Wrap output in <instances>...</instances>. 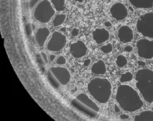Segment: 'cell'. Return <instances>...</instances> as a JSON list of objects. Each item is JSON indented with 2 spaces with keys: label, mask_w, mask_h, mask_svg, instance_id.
Returning a JSON list of instances; mask_svg holds the SVG:
<instances>
[{
  "label": "cell",
  "mask_w": 153,
  "mask_h": 121,
  "mask_svg": "<svg viewBox=\"0 0 153 121\" xmlns=\"http://www.w3.org/2000/svg\"><path fill=\"white\" fill-rule=\"evenodd\" d=\"M116 101L125 111L134 112L143 106V101L138 93L128 84H120L116 93Z\"/></svg>",
  "instance_id": "6da1fadb"
},
{
  "label": "cell",
  "mask_w": 153,
  "mask_h": 121,
  "mask_svg": "<svg viewBox=\"0 0 153 121\" xmlns=\"http://www.w3.org/2000/svg\"><path fill=\"white\" fill-rule=\"evenodd\" d=\"M89 94L101 104L108 102L113 93L111 82L106 78H97L91 80L87 86Z\"/></svg>",
  "instance_id": "7a4b0ae2"
},
{
  "label": "cell",
  "mask_w": 153,
  "mask_h": 121,
  "mask_svg": "<svg viewBox=\"0 0 153 121\" xmlns=\"http://www.w3.org/2000/svg\"><path fill=\"white\" fill-rule=\"evenodd\" d=\"M136 87L146 102L153 103V70L141 69L135 75Z\"/></svg>",
  "instance_id": "3957f363"
},
{
  "label": "cell",
  "mask_w": 153,
  "mask_h": 121,
  "mask_svg": "<svg viewBox=\"0 0 153 121\" xmlns=\"http://www.w3.org/2000/svg\"><path fill=\"white\" fill-rule=\"evenodd\" d=\"M71 105L77 111L89 118H96L100 108L86 93H80L71 100Z\"/></svg>",
  "instance_id": "277c9868"
},
{
  "label": "cell",
  "mask_w": 153,
  "mask_h": 121,
  "mask_svg": "<svg viewBox=\"0 0 153 121\" xmlns=\"http://www.w3.org/2000/svg\"><path fill=\"white\" fill-rule=\"evenodd\" d=\"M47 78L53 88L58 90L61 86H65L71 81L68 69L62 66H52L47 73Z\"/></svg>",
  "instance_id": "5b68a950"
},
{
  "label": "cell",
  "mask_w": 153,
  "mask_h": 121,
  "mask_svg": "<svg viewBox=\"0 0 153 121\" xmlns=\"http://www.w3.org/2000/svg\"><path fill=\"white\" fill-rule=\"evenodd\" d=\"M54 14L55 9L49 0L41 1L34 11V17L35 20L42 23H47L51 21Z\"/></svg>",
  "instance_id": "8992f818"
},
{
  "label": "cell",
  "mask_w": 153,
  "mask_h": 121,
  "mask_svg": "<svg viewBox=\"0 0 153 121\" xmlns=\"http://www.w3.org/2000/svg\"><path fill=\"white\" fill-rule=\"evenodd\" d=\"M136 28L143 36L153 39V11H148L140 16Z\"/></svg>",
  "instance_id": "52a82bcc"
},
{
  "label": "cell",
  "mask_w": 153,
  "mask_h": 121,
  "mask_svg": "<svg viewBox=\"0 0 153 121\" xmlns=\"http://www.w3.org/2000/svg\"><path fill=\"white\" fill-rule=\"evenodd\" d=\"M67 45V37L62 32L56 31L53 32L52 36L49 40L47 48L51 52H59L62 51Z\"/></svg>",
  "instance_id": "ba28073f"
},
{
  "label": "cell",
  "mask_w": 153,
  "mask_h": 121,
  "mask_svg": "<svg viewBox=\"0 0 153 121\" xmlns=\"http://www.w3.org/2000/svg\"><path fill=\"white\" fill-rule=\"evenodd\" d=\"M137 54L146 60L153 59V41L149 38H141L137 42Z\"/></svg>",
  "instance_id": "9c48e42d"
},
{
  "label": "cell",
  "mask_w": 153,
  "mask_h": 121,
  "mask_svg": "<svg viewBox=\"0 0 153 121\" xmlns=\"http://www.w3.org/2000/svg\"><path fill=\"white\" fill-rule=\"evenodd\" d=\"M110 12L112 17L118 21L125 20L128 14L127 7L122 2H117L113 4L110 8Z\"/></svg>",
  "instance_id": "30bf717a"
},
{
  "label": "cell",
  "mask_w": 153,
  "mask_h": 121,
  "mask_svg": "<svg viewBox=\"0 0 153 121\" xmlns=\"http://www.w3.org/2000/svg\"><path fill=\"white\" fill-rule=\"evenodd\" d=\"M88 48L86 44L82 41L74 42L70 46V53L72 57L76 59H80L85 57L87 54Z\"/></svg>",
  "instance_id": "8fae6325"
},
{
  "label": "cell",
  "mask_w": 153,
  "mask_h": 121,
  "mask_svg": "<svg viewBox=\"0 0 153 121\" xmlns=\"http://www.w3.org/2000/svg\"><path fill=\"white\" fill-rule=\"evenodd\" d=\"M118 38L121 42L127 44L131 42L134 38V32L128 26H122L118 30Z\"/></svg>",
  "instance_id": "7c38bea8"
},
{
  "label": "cell",
  "mask_w": 153,
  "mask_h": 121,
  "mask_svg": "<svg viewBox=\"0 0 153 121\" xmlns=\"http://www.w3.org/2000/svg\"><path fill=\"white\" fill-rule=\"evenodd\" d=\"M92 38L98 45H100L110 38V32L104 28H98L92 32Z\"/></svg>",
  "instance_id": "4fadbf2b"
},
{
  "label": "cell",
  "mask_w": 153,
  "mask_h": 121,
  "mask_svg": "<svg viewBox=\"0 0 153 121\" xmlns=\"http://www.w3.org/2000/svg\"><path fill=\"white\" fill-rule=\"evenodd\" d=\"M51 35V31L47 27H41L35 32V38L37 45L39 47H43L45 45L47 39Z\"/></svg>",
  "instance_id": "5bb4252c"
},
{
  "label": "cell",
  "mask_w": 153,
  "mask_h": 121,
  "mask_svg": "<svg viewBox=\"0 0 153 121\" xmlns=\"http://www.w3.org/2000/svg\"><path fill=\"white\" fill-rule=\"evenodd\" d=\"M129 2L138 9H153V0H129Z\"/></svg>",
  "instance_id": "9a60e30c"
},
{
  "label": "cell",
  "mask_w": 153,
  "mask_h": 121,
  "mask_svg": "<svg viewBox=\"0 0 153 121\" xmlns=\"http://www.w3.org/2000/svg\"><path fill=\"white\" fill-rule=\"evenodd\" d=\"M91 72L97 75H104L107 72V68L104 60H99L95 62L91 68Z\"/></svg>",
  "instance_id": "2e32d148"
},
{
  "label": "cell",
  "mask_w": 153,
  "mask_h": 121,
  "mask_svg": "<svg viewBox=\"0 0 153 121\" xmlns=\"http://www.w3.org/2000/svg\"><path fill=\"white\" fill-rule=\"evenodd\" d=\"M134 120H153V111H143L134 117Z\"/></svg>",
  "instance_id": "e0dca14e"
},
{
  "label": "cell",
  "mask_w": 153,
  "mask_h": 121,
  "mask_svg": "<svg viewBox=\"0 0 153 121\" xmlns=\"http://www.w3.org/2000/svg\"><path fill=\"white\" fill-rule=\"evenodd\" d=\"M51 2L56 11L61 12L65 10V0H51Z\"/></svg>",
  "instance_id": "ac0fdd59"
},
{
  "label": "cell",
  "mask_w": 153,
  "mask_h": 121,
  "mask_svg": "<svg viewBox=\"0 0 153 121\" xmlns=\"http://www.w3.org/2000/svg\"><path fill=\"white\" fill-rule=\"evenodd\" d=\"M66 19V14H58L55 16L53 20V25L55 27L61 26L65 22Z\"/></svg>",
  "instance_id": "d6986e66"
},
{
  "label": "cell",
  "mask_w": 153,
  "mask_h": 121,
  "mask_svg": "<svg viewBox=\"0 0 153 121\" xmlns=\"http://www.w3.org/2000/svg\"><path fill=\"white\" fill-rule=\"evenodd\" d=\"M128 63V60L124 55H119L117 57V60H116V64L118 66L119 68H124L125 66L127 65Z\"/></svg>",
  "instance_id": "ffe728a7"
},
{
  "label": "cell",
  "mask_w": 153,
  "mask_h": 121,
  "mask_svg": "<svg viewBox=\"0 0 153 121\" xmlns=\"http://www.w3.org/2000/svg\"><path fill=\"white\" fill-rule=\"evenodd\" d=\"M134 78V75L131 72H126L123 73V75L120 76V81L121 83H126V82L131 81Z\"/></svg>",
  "instance_id": "44dd1931"
},
{
  "label": "cell",
  "mask_w": 153,
  "mask_h": 121,
  "mask_svg": "<svg viewBox=\"0 0 153 121\" xmlns=\"http://www.w3.org/2000/svg\"><path fill=\"white\" fill-rule=\"evenodd\" d=\"M113 46L111 43H107L106 45H103V46L101 47V51H102L104 54H110L113 51Z\"/></svg>",
  "instance_id": "7402d4cb"
},
{
  "label": "cell",
  "mask_w": 153,
  "mask_h": 121,
  "mask_svg": "<svg viewBox=\"0 0 153 121\" xmlns=\"http://www.w3.org/2000/svg\"><path fill=\"white\" fill-rule=\"evenodd\" d=\"M66 63H67V60L64 56H59L56 60V63L59 66H64L66 64Z\"/></svg>",
  "instance_id": "603a6c76"
},
{
  "label": "cell",
  "mask_w": 153,
  "mask_h": 121,
  "mask_svg": "<svg viewBox=\"0 0 153 121\" xmlns=\"http://www.w3.org/2000/svg\"><path fill=\"white\" fill-rule=\"evenodd\" d=\"M32 30H33V29H32V26L31 23H29L25 26V31H26V35H27V36L31 35V34H32Z\"/></svg>",
  "instance_id": "cb8c5ba5"
},
{
  "label": "cell",
  "mask_w": 153,
  "mask_h": 121,
  "mask_svg": "<svg viewBox=\"0 0 153 121\" xmlns=\"http://www.w3.org/2000/svg\"><path fill=\"white\" fill-rule=\"evenodd\" d=\"M80 33V30L77 28H74L71 31V36L72 37H76L79 35Z\"/></svg>",
  "instance_id": "d4e9b609"
},
{
  "label": "cell",
  "mask_w": 153,
  "mask_h": 121,
  "mask_svg": "<svg viewBox=\"0 0 153 121\" xmlns=\"http://www.w3.org/2000/svg\"><path fill=\"white\" fill-rule=\"evenodd\" d=\"M41 55H42V59H43V60H44V62H45V64H48V56H47V54H45V52H41Z\"/></svg>",
  "instance_id": "484cf974"
},
{
  "label": "cell",
  "mask_w": 153,
  "mask_h": 121,
  "mask_svg": "<svg viewBox=\"0 0 153 121\" xmlns=\"http://www.w3.org/2000/svg\"><path fill=\"white\" fill-rule=\"evenodd\" d=\"M38 2V0H30V2H29V8H32Z\"/></svg>",
  "instance_id": "4316f807"
},
{
  "label": "cell",
  "mask_w": 153,
  "mask_h": 121,
  "mask_svg": "<svg viewBox=\"0 0 153 121\" xmlns=\"http://www.w3.org/2000/svg\"><path fill=\"white\" fill-rule=\"evenodd\" d=\"M120 120H128L129 118H130V117H129L128 114H123L120 115Z\"/></svg>",
  "instance_id": "83f0119b"
},
{
  "label": "cell",
  "mask_w": 153,
  "mask_h": 121,
  "mask_svg": "<svg viewBox=\"0 0 153 121\" xmlns=\"http://www.w3.org/2000/svg\"><path fill=\"white\" fill-rule=\"evenodd\" d=\"M91 64V59H86V60H84V62H83V66L84 67H87V66H89V65Z\"/></svg>",
  "instance_id": "f1b7e54d"
},
{
  "label": "cell",
  "mask_w": 153,
  "mask_h": 121,
  "mask_svg": "<svg viewBox=\"0 0 153 121\" xmlns=\"http://www.w3.org/2000/svg\"><path fill=\"white\" fill-rule=\"evenodd\" d=\"M125 51L128 53H130L133 51V47L131 46V45H127V46L125 47Z\"/></svg>",
  "instance_id": "f546056e"
},
{
  "label": "cell",
  "mask_w": 153,
  "mask_h": 121,
  "mask_svg": "<svg viewBox=\"0 0 153 121\" xmlns=\"http://www.w3.org/2000/svg\"><path fill=\"white\" fill-rule=\"evenodd\" d=\"M120 111H121V109H120V106H118V105L117 104H115L114 105V111L116 112V113H120Z\"/></svg>",
  "instance_id": "4dcf8cb0"
},
{
  "label": "cell",
  "mask_w": 153,
  "mask_h": 121,
  "mask_svg": "<svg viewBox=\"0 0 153 121\" xmlns=\"http://www.w3.org/2000/svg\"><path fill=\"white\" fill-rule=\"evenodd\" d=\"M56 55L55 54H51V55H50V57H49V60L51 62H53V61H54V60H56Z\"/></svg>",
  "instance_id": "1f68e13d"
},
{
  "label": "cell",
  "mask_w": 153,
  "mask_h": 121,
  "mask_svg": "<svg viewBox=\"0 0 153 121\" xmlns=\"http://www.w3.org/2000/svg\"><path fill=\"white\" fill-rule=\"evenodd\" d=\"M104 26H106V27H110V26H112V23H110V21H105L104 23Z\"/></svg>",
  "instance_id": "d6a6232c"
},
{
  "label": "cell",
  "mask_w": 153,
  "mask_h": 121,
  "mask_svg": "<svg viewBox=\"0 0 153 121\" xmlns=\"http://www.w3.org/2000/svg\"><path fill=\"white\" fill-rule=\"evenodd\" d=\"M138 65H139L140 66H145L146 63L144 61H142V60H139V61H138Z\"/></svg>",
  "instance_id": "836d02e7"
},
{
  "label": "cell",
  "mask_w": 153,
  "mask_h": 121,
  "mask_svg": "<svg viewBox=\"0 0 153 121\" xmlns=\"http://www.w3.org/2000/svg\"><path fill=\"white\" fill-rule=\"evenodd\" d=\"M66 27H62L61 29H60V30H61V32H66Z\"/></svg>",
  "instance_id": "e575fe53"
},
{
  "label": "cell",
  "mask_w": 153,
  "mask_h": 121,
  "mask_svg": "<svg viewBox=\"0 0 153 121\" xmlns=\"http://www.w3.org/2000/svg\"><path fill=\"white\" fill-rule=\"evenodd\" d=\"M76 2H83L84 0H75Z\"/></svg>",
  "instance_id": "d590c367"
}]
</instances>
